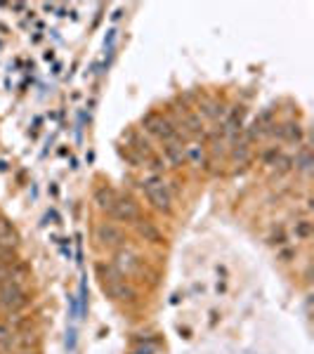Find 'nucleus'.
<instances>
[{"mask_svg":"<svg viewBox=\"0 0 314 354\" xmlns=\"http://www.w3.org/2000/svg\"><path fill=\"white\" fill-rule=\"evenodd\" d=\"M97 277H100L102 288H104V293L109 295L111 300H133L135 298V288L130 286L128 279H125L113 265L100 262V265H97Z\"/></svg>","mask_w":314,"mask_h":354,"instance_id":"nucleus-1","label":"nucleus"},{"mask_svg":"<svg viewBox=\"0 0 314 354\" xmlns=\"http://www.w3.org/2000/svg\"><path fill=\"white\" fill-rule=\"evenodd\" d=\"M142 192H145L147 201H149L154 208L161 210V213H170V208H173V189H170L168 180H165L158 170H151V173L145 177Z\"/></svg>","mask_w":314,"mask_h":354,"instance_id":"nucleus-2","label":"nucleus"},{"mask_svg":"<svg viewBox=\"0 0 314 354\" xmlns=\"http://www.w3.org/2000/svg\"><path fill=\"white\" fill-rule=\"evenodd\" d=\"M28 305V293L24 281H8L0 286V312L19 314Z\"/></svg>","mask_w":314,"mask_h":354,"instance_id":"nucleus-3","label":"nucleus"},{"mask_svg":"<svg viewBox=\"0 0 314 354\" xmlns=\"http://www.w3.org/2000/svg\"><path fill=\"white\" fill-rule=\"evenodd\" d=\"M113 267L123 274L125 279L140 277L142 270H145V262H142L140 253L133 248V245H121V248L113 250Z\"/></svg>","mask_w":314,"mask_h":354,"instance_id":"nucleus-4","label":"nucleus"},{"mask_svg":"<svg viewBox=\"0 0 314 354\" xmlns=\"http://www.w3.org/2000/svg\"><path fill=\"white\" fill-rule=\"evenodd\" d=\"M95 236L97 241H100L102 245H107V248H121V245H125V234L121 227L111 225V222H102V225H97L95 230Z\"/></svg>","mask_w":314,"mask_h":354,"instance_id":"nucleus-5","label":"nucleus"},{"mask_svg":"<svg viewBox=\"0 0 314 354\" xmlns=\"http://www.w3.org/2000/svg\"><path fill=\"white\" fill-rule=\"evenodd\" d=\"M185 161H190L192 165H196V168H201V165L208 163L205 147L201 142H190V145H185Z\"/></svg>","mask_w":314,"mask_h":354,"instance_id":"nucleus-6","label":"nucleus"},{"mask_svg":"<svg viewBox=\"0 0 314 354\" xmlns=\"http://www.w3.org/2000/svg\"><path fill=\"white\" fill-rule=\"evenodd\" d=\"M24 277H26V272L21 270L17 262L15 265H0V286L8 281H24Z\"/></svg>","mask_w":314,"mask_h":354,"instance_id":"nucleus-7","label":"nucleus"},{"mask_svg":"<svg viewBox=\"0 0 314 354\" xmlns=\"http://www.w3.org/2000/svg\"><path fill=\"white\" fill-rule=\"evenodd\" d=\"M265 161H267V165H272V168H279V170H288L290 165H293V161H290V158H288L281 149L267 151Z\"/></svg>","mask_w":314,"mask_h":354,"instance_id":"nucleus-8","label":"nucleus"},{"mask_svg":"<svg viewBox=\"0 0 314 354\" xmlns=\"http://www.w3.org/2000/svg\"><path fill=\"white\" fill-rule=\"evenodd\" d=\"M133 354H156V342H154L149 335L137 338L133 345Z\"/></svg>","mask_w":314,"mask_h":354,"instance_id":"nucleus-9","label":"nucleus"},{"mask_svg":"<svg viewBox=\"0 0 314 354\" xmlns=\"http://www.w3.org/2000/svg\"><path fill=\"white\" fill-rule=\"evenodd\" d=\"M293 234H295V239H298V241H307V239H310V222L298 220L293 225Z\"/></svg>","mask_w":314,"mask_h":354,"instance_id":"nucleus-10","label":"nucleus"}]
</instances>
